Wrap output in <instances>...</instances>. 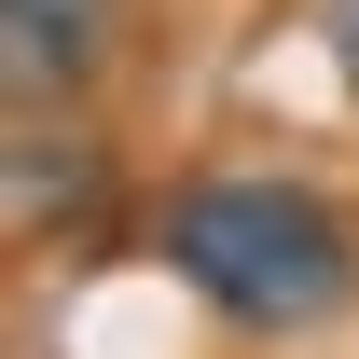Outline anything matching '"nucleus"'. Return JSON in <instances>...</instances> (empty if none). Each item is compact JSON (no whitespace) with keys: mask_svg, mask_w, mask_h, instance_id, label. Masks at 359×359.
I'll return each mask as SVG.
<instances>
[{"mask_svg":"<svg viewBox=\"0 0 359 359\" xmlns=\"http://www.w3.org/2000/svg\"><path fill=\"white\" fill-rule=\"evenodd\" d=\"M152 263L235 346H304L359 304V222L290 166H194L152 194Z\"/></svg>","mask_w":359,"mask_h":359,"instance_id":"f257e3e1","label":"nucleus"},{"mask_svg":"<svg viewBox=\"0 0 359 359\" xmlns=\"http://www.w3.org/2000/svg\"><path fill=\"white\" fill-rule=\"evenodd\" d=\"M111 55H125V0H0V83L14 97L69 111Z\"/></svg>","mask_w":359,"mask_h":359,"instance_id":"f03ea898","label":"nucleus"},{"mask_svg":"<svg viewBox=\"0 0 359 359\" xmlns=\"http://www.w3.org/2000/svg\"><path fill=\"white\" fill-rule=\"evenodd\" d=\"M14 235H42V222H97L111 208V152H97L83 125H55L42 97H14Z\"/></svg>","mask_w":359,"mask_h":359,"instance_id":"7ed1b4c3","label":"nucleus"},{"mask_svg":"<svg viewBox=\"0 0 359 359\" xmlns=\"http://www.w3.org/2000/svg\"><path fill=\"white\" fill-rule=\"evenodd\" d=\"M318 42H332V69H346V97H359V0H318Z\"/></svg>","mask_w":359,"mask_h":359,"instance_id":"20e7f679","label":"nucleus"}]
</instances>
